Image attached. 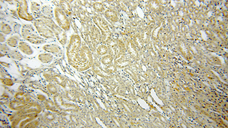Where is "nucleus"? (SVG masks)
Wrapping results in <instances>:
<instances>
[{"label": "nucleus", "instance_id": "f257e3e1", "mask_svg": "<svg viewBox=\"0 0 228 128\" xmlns=\"http://www.w3.org/2000/svg\"><path fill=\"white\" fill-rule=\"evenodd\" d=\"M21 35L22 38L30 43L35 45L46 42V39L40 36L34 27L30 24H25L21 26Z\"/></svg>", "mask_w": 228, "mask_h": 128}, {"label": "nucleus", "instance_id": "f03ea898", "mask_svg": "<svg viewBox=\"0 0 228 128\" xmlns=\"http://www.w3.org/2000/svg\"><path fill=\"white\" fill-rule=\"evenodd\" d=\"M41 18L46 25L54 33L55 36L62 44H64L65 41V33L62 28L57 25L52 18L44 16Z\"/></svg>", "mask_w": 228, "mask_h": 128}, {"label": "nucleus", "instance_id": "7ed1b4c3", "mask_svg": "<svg viewBox=\"0 0 228 128\" xmlns=\"http://www.w3.org/2000/svg\"><path fill=\"white\" fill-rule=\"evenodd\" d=\"M33 24L38 34L42 38L46 39H52L54 38L55 36L52 31L41 18L35 19Z\"/></svg>", "mask_w": 228, "mask_h": 128}, {"label": "nucleus", "instance_id": "20e7f679", "mask_svg": "<svg viewBox=\"0 0 228 128\" xmlns=\"http://www.w3.org/2000/svg\"><path fill=\"white\" fill-rule=\"evenodd\" d=\"M54 15L58 25L64 30H68L70 26L69 21L62 9L56 7L54 10Z\"/></svg>", "mask_w": 228, "mask_h": 128}, {"label": "nucleus", "instance_id": "39448f33", "mask_svg": "<svg viewBox=\"0 0 228 128\" xmlns=\"http://www.w3.org/2000/svg\"><path fill=\"white\" fill-rule=\"evenodd\" d=\"M28 9L18 5L17 13L19 17L21 19L27 21H33L35 19L32 15L28 12Z\"/></svg>", "mask_w": 228, "mask_h": 128}, {"label": "nucleus", "instance_id": "423d86ee", "mask_svg": "<svg viewBox=\"0 0 228 128\" xmlns=\"http://www.w3.org/2000/svg\"><path fill=\"white\" fill-rule=\"evenodd\" d=\"M30 9L35 19L40 18L44 16L41 12V7L40 5L36 2H31Z\"/></svg>", "mask_w": 228, "mask_h": 128}, {"label": "nucleus", "instance_id": "0eeeda50", "mask_svg": "<svg viewBox=\"0 0 228 128\" xmlns=\"http://www.w3.org/2000/svg\"><path fill=\"white\" fill-rule=\"evenodd\" d=\"M18 48L19 49L25 54L28 55H32L34 51L30 45L26 42H19Z\"/></svg>", "mask_w": 228, "mask_h": 128}, {"label": "nucleus", "instance_id": "6e6552de", "mask_svg": "<svg viewBox=\"0 0 228 128\" xmlns=\"http://www.w3.org/2000/svg\"><path fill=\"white\" fill-rule=\"evenodd\" d=\"M42 48L46 52L55 55L58 54L60 51L59 47L53 44H46L42 47Z\"/></svg>", "mask_w": 228, "mask_h": 128}, {"label": "nucleus", "instance_id": "1a4fd4ad", "mask_svg": "<svg viewBox=\"0 0 228 128\" xmlns=\"http://www.w3.org/2000/svg\"><path fill=\"white\" fill-rule=\"evenodd\" d=\"M38 58L41 62L47 63L52 61L54 59V57L51 54L46 52L39 54Z\"/></svg>", "mask_w": 228, "mask_h": 128}, {"label": "nucleus", "instance_id": "9d476101", "mask_svg": "<svg viewBox=\"0 0 228 128\" xmlns=\"http://www.w3.org/2000/svg\"><path fill=\"white\" fill-rule=\"evenodd\" d=\"M41 11L44 16L52 18L54 16V12L50 6L47 5H44L41 7Z\"/></svg>", "mask_w": 228, "mask_h": 128}, {"label": "nucleus", "instance_id": "9b49d317", "mask_svg": "<svg viewBox=\"0 0 228 128\" xmlns=\"http://www.w3.org/2000/svg\"><path fill=\"white\" fill-rule=\"evenodd\" d=\"M7 55L11 58L17 60H22L24 57L19 51L16 49H11Z\"/></svg>", "mask_w": 228, "mask_h": 128}, {"label": "nucleus", "instance_id": "f8f14e48", "mask_svg": "<svg viewBox=\"0 0 228 128\" xmlns=\"http://www.w3.org/2000/svg\"><path fill=\"white\" fill-rule=\"evenodd\" d=\"M19 42V38L16 36L10 37L7 39L6 41L7 44L12 48L17 47Z\"/></svg>", "mask_w": 228, "mask_h": 128}, {"label": "nucleus", "instance_id": "ddd939ff", "mask_svg": "<svg viewBox=\"0 0 228 128\" xmlns=\"http://www.w3.org/2000/svg\"><path fill=\"white\" fill-rule=\"evenodd\" d=\"M0 25V31L1 33L5 35H7L12 32V28L8 24L2 22Z\"/></svg>", "mask_w": 228, "mask_h": 128}, {"label": "nucleus", "instance_id": "4468645a", "mask_svg": "<svg viewBox=\"0 0 228 128\" xmlns=\"http://www.w3.org/2000/svg\"><path fill=\"white\" fill-rule=\"evenodd\" d=\"M7 44L1 43L0 51L2 53L7 55L10 51L11 49Z\"/></svg>", "mask_w": 228, "mask_h": 128}, {"label": "nucleus", "instance_id": "2eb2a0df", "mask_svg": "<svg viewBox=\"0 0 228 128\" xmlns=\"http://www.w3.org/2000/svg\"><path fill=\"white\" fill-rule=\"evenodd\" d=\"M13 28L14 32L18 34L21 33V26L20 24L16 22L14 23L13 25Z\"/></svg>", "mask_w": 228, "mask_h": 128}, {"label": "nucleus", "instance_id": "dca6fc26", "mask_svg": "<svg viewBox=\"0 0 228 128\" xmlns=\"http://www.w3.org/2000/svg\"><path fill=\"white\" fill-rule=\"evenodd\" d=\"M6 39L5 35L0 32V42L1 43H3L6 42Z\"/></svg>", "mask_w": 228, "mask_h": 128}]
</instances>
